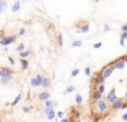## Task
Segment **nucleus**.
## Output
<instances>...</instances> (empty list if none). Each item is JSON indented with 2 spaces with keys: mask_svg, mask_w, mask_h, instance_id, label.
Wrapping results in <instances>:
<instances>
[{
  "mask_svg": "<svg viewBox=\"0 0 127 122\" xmlns=\"http://www.w3.org/2000/svg\"><path fill=\"white\" fill-rule=\"evenodd\" d=\"M32 55V50H25L22 52H19V58H29Z\"/></svg>",
  "mask_w": 127,
  "mask_h": 122,
  "instance_id": "obj_15",
  "label": "nucleus"
},
{
  "mask_svg": "<svg viewBox=\"0 0 127 122\" xmlns=\"http://www.w3.org/2000/svg\"><path fill=\"white\" fill-rule=\"evenodd\" d=\"M4 36H7L6 32H4V29H0V39H3Z\"/></svg>",
  "mask_w": 127,
  "mask_h": 122,
  "instance_id": "obj_30",
  "label": "nucleus"
},
{
  "mask_svg": "<svg viewBox=\"0 0 127 122\" xmlns=\"http://www.w3.org/2000/svg\"><path fill=\"white\" fill-rule=\"evenodd\" d=\"M17 51H18V54L22 52V51H25V44H22V43H21V44H18L17 45Z\"/></svg>",
  "mask_w": 127,
  "mask_h": 122,
  "instance_id": "obj_20",
  "label": "nucleus"
},
{
  "mask_svg": "<svg viewBox=\"0 0 127 122\" xmlns=\"http://www.w3.org/2000/svg\"><path fill=\"white\" fill-rule=\"evenodd\" d=\"M122 32H127V23H124V25L122 26Z\"/></svg>",
  "mask_w": 127,
  "mask_h": 122,
  "instance_id": "obj_32",
  "label": "nucleus"
},
{
  "mask_svg": "<svg viewBox=\"0 0 127 122\" xmlns=\"http://www.w3.org/2000/svg\"><path fill=\"white\" fill-rule=\"evenodd\" d=\"M19 63H21V70H22V71L28 70V69H29V66H30V62L28 61V58H21Z\"/></svg>",
  "mask_w": 127,
  "mask_h": 122,
  "instance_id": "obj_12",
  "label": "nucleus"
},
{
  "mask_svg": "<svg viewBox=\"0 0 127 122\" xmlns=\"http://www.w3.org/2000/svg\"><path fill=\"white\" fill-rule=\"evenodd\" d=\"M101 41H100V43H96V44H94V48H100V47H101Z\"/></svg>",
  "mask_w": 127,
  "mask_h": 122,
  "instance_id": "obj_33",
  "label": "nucleus"
},
{
  "mask_svg": "<svg viewBox=\"0 0 127 122\" xmlns=\"http://www.w3.org/2000/svg\"><path fill=\"white\" fill-rule=\"evenodd\" d=\"M1 1H4V0H0V3H1Z\"/></svg>",
  "mask_w": 127,
  "mask_h": 122,
  "instance_id": "obj_41",
  "label": "nucleus"
},
{
  "mask_svg": "<svg viewBox=\"0 0 127 122\" xmlns=\"http://www.w3.org/2000/svg\"><path fill=\"white\" fill-rule=\"evenodd\" d=\"M14 81V74H6L3 77H0V82L3 84V85H8Z\"/></svg>",
  "mask_w": 127,
  "mask_h": 122,
  "instance_id": "obj_9",
  "label": "nucleus"
},
{
  "mask_svg": "<svg viewBox=\"0 0 127 122\" xmlns=\"http://www.w3.org/2000/svg\"><path fill=\"white\" fill-rule=\"evenodd\" d=\"M15 70L12 67H8V66H1L0 67V77H3L6 74H15Z\"/></svg>",
  "mask_w": 127,
  "mask_h": 122,
  "instance_id": "obj_8",
  "label": "nucleus"
},
{
  "mask_svg": "<svg viewBox=\"0 0 127 122\" xmlns=\"http://www.w3.org/2000/svg\"><path fill=\"white\" fill-rule=\"evenodd\" d=\"M21 99H22V97H21V95H18V96H17V97H15V99H14V102H12V103H11V106H12V107H14V106H17V104H18V103H19V102H21Z\"/></svg>",
  "mask_w": 127,
  "mask_h": 122,
  "instance_id": "obj_19",
  "label": "nucleus"
},
{
  "mask_svg": "<svg viewBox=\"0 0 127 122\" xmlns=\"http://www.w3.org/2000/svg\"><path fill=\"white\" fill-rule=\"evenodd\" d=\"M56 43H58V45L60 48L63 47V36H62L60 32H58V33H56Z\"/></svg>",
  "mask_w": 127,
  "mask_h": 122,
  "instance_id": "obj_13",
  "label": "nucleus"
},
{
  "mask_svg": "<svg viewBox=\"0 0 127 122\" xmlns=\"http://www.w3.org/2000/svg\"><path fill=\"white\" fill-rule=\"evenodd\" d=\"M115 69H116V66H115V64H112V63L109 62V63H108L107 66L102 69V75H104L105 78H108V77H109V75L113 73V70H115Z\"/></svg>",
  "mask_w": 127,
  "mask_h": 122,
  "instance_id": "obj_4",
  "label": "nucleus"
},
{
  "mask_svg": "<svg viewBox=\"0 0 127 122\" xmlns=\"http://www.w3.org/2000/svg\"><path fill=\"white\" fill-rule=\"evenodd\" d=\"M8 122H18V121H17L15 118H10V119H8Z\"/></svg>",
  "mask_w": 127,
  "mask_h": 122,
  "instance_id": "obj_36",
  "label": "nucleus"
},
{
  "mask_svg": "<svg viewBox=\"0 0 127 122\" xmlns=\"http://www.w3.org/2000/svg\"><path fill=\"white\" fill-rule=\"evenodd\" d=\"M63 115H64V114L62 113V111H59V113H58V117H59V118H62V117H63Z\"/></svg>",
  "mask_w": 127,
  "mask_h": 122,
  "instance_id": "obj_35",
  "label": "nucleus"
},
{
  "mask_svg": "<svg viewBox=\"0 0 127 122\" xmlns=\"http://www.w3.org/2000/svg\"><path fill=\"white\" fill-rule=\"evenodd\" d=\"M8 61H10V63H11V64H15V59L12 58V56H8Z\"/></svg>",
  "mask_w": 127,
  "mask_h": 122,
  "instance_id": "obj_31",
  "label": "nucleus"
},
{
  "mask_svg": "<svg viewBox=\"0 0 127 122\" xmlns=\"http://www.w3.org/2000/svg\"><path fill=\"white\" fill-rule=\"evenodd\" d=\"M19 8H21V1H19V0H17V1L12 4L11 11H12V12H18V11H19Z\"/></svg>",
  "mask_w": 127,
  "mask_h": 122,
  "instance_id": "obj_14",
  "label": "nucleus"
},
{
  "mask_svg": "<svg viewBox=\"0 0 127 122\" xmlns=\"http://www.w3.org/2000/svg\"><path fill=\"white\" fill-rule=\"evenodd\" d=\"M75 102H77V104H81V103H82V96H81V95H77V96H75Z\"/></svg>",
  "mask_w": 127,
  "mask_h": 122,
  "instance_id": "obj_25",
  "label": "nucleus"
},
{
  "mask_svg": "<svg viewBox=\"0 0 127 122\" xmlns=\"http://www.w3.org/2000/svg\"><path fill=\"white\" fill-rule=\"evenodd\" d=\"M6 8H7V1L4 0V1H1V3H0V14H1V12H3Z\"/></svg>",
  "mask_w": 127,
  "mask_h": 122,
  "instance_id": "obj_17",
  "label": "nucleus"
},
{
  "mask_svg": "<svg viewBox=\"0 0 127 122\" xmlns=\"http://www.w3.org/2000/svg\"><path fill=\"white\" fill-rule=\"evenodd\" d=\"M126 33H127V32H126Z\"/></svg>",
  "mask_w": 127,
  "mask_h": 122,
  "instance_id": "obj_42",
  "label": "nucleus"
},
{
  "mask_svg": "<svg viewBox=\"0 0 127 122\" xmlns=\"http://www.w3.org/2000/svg\"><path fill=\"white\" fill-rule=\"evenodd\" d=\"M18 34H8V36H4L3 39H0V44L3 45V47H7V45L12 44L18 40Z\"/></svg>",
  "mask_w": 127,
  "mask_h": 122,
  "instance_id": "obj_1",
  "label": "nucleus"
},
{
  "mask_svg": "<svg viewBox=\"0 0 127 122\" xmlns=\"http://www.w3.org/2000/svg\"><path fill=\"white\" fill-rule=\"evenodd\" d=\"M85 74L88 75V77H90V67H89V66L85 67Z\"/></svg>",
  "mask_w": 127,
  "mask_h": 122,
  "instance_id": "obj_29",
  "label": "nucleus"
},
{
  "mask_svg": "<svg viewBox=\"0 0 127 122\" xmlns=\"http://www.w3.org/2000/svg\"><path fill=\"white\" fill-rule=\"evenodd\" d=\"M25 33H26V29H25V28H21V29H19V32H18V36L21 37V36H23Z\"/></svg>",
  "mask_w": 127,
  "mask_h": 122,
  "instance_id": "obj_26",
  "label": "nucleus"
},
{
  "mask_svg": "<svg viewBox=\"0 0 127 122\" xmlns=\"http://www.w3.org/2000/svg\"><path fill=\"white\" fill-rule=\"evenodd\" d=\"M116 99H118V97H116V91H115V88H112L108 92L107 96H105V100H107L108 103H112V102H115Z\"/></svg>",
  "mask_w": 127,
  "mask_h": 122,
  "instance_id": "obj_10",
  "label": "nucleus"
},
{
  "mask_svg": "<svg viewBox=\"0 0 127 122\" xmlns=\"http://www.w3.org/2000/svg\"><path fill=\"white\" fill-rule=\"evenodd\" d=\"M126 100H127V92H126Z\"/></svg>",
  "mask_w": 127,
  "mask_h": 122,
  "instance_id": "obj_40",
  "label": "nucleus"
},
{
  "mask_svg": "<svg viewBox=\"0 0 127 122\" xmlns=\"http://www.w3.org/2000/svg\"><path fill=\"white\" fill-rule=\"evenodd\" d=\"M124 100H126V99H123V97H118L115 102H112V103H111V107H112V110H119V108H123Z\"/></svg>",
  "mask_w": 127,
  "mask_h": 122,
  "instance_id": "obj_6",
  "label": "nucleus"
},
{
  "mask_svg": "<svg viewBox=\"0 0 127 122\" xmlns=\"http://www.w3.org/2000/svg\"><path fill=\"white\" fill-rule=\"evenodd\" d=\"M122 119H123V121H124V122H127V113H126V114H124V115H123V117H122Z\"/></svg>",
  "mask_w": 127,
  "mask_h": 122,
  "instance_id": "obj_34",
  "label": "nucleus"
},
{
  "mask_svg": "<svg viewBox=\"0 0 127 122\" xmlns=\"http://www.w3.org/2000/svg\"><path fill=\"white\" fill-rule=\"evenodd\" d=\"M44 113L47 114V115H48V114H51V113H53V106H51V107H45L44 108Z\"/></svg>",
  "mask_w": 127,
  "mask_h": 122,
  "instance_id": "obj_21",
  "label": "nucleus"
},
{
  "mask_svg": "<svg viewBox=\"0 0 127 122\" xmlns=\"http://www.w3.org/2000/svg\"><path fill=\"white\" fill-rule=\"evenodd\" d=\"M49 97H51V93H49L48 89H44L42 92H40V93L37 95V100H38V102H45V100H48Z\"/></svg>",
  "mask_w": 127,
  "mask_h": 122,
  "instance_id": "obj_7",
  "label": "nucleus"
},
{
  "mask_svg": "<svg viewBox=\"0 0 127 122\" xmlns=\"http://www.w3.org/2000/svg\"><path fill=\"white\" fill-rule=\"evenodd\" d=\"M74 122H81V119H75V121Z\"/></svg>",
  "mask_w": 127,
  "mask_h": 122,
  "instance_id": "obj_39",
  "label": "nucleus"
},
{
  "mask_svg": "<svg viewBox=\"0 0 127 122\" xmlns=\"http://www.w3.org/2000/svg\"><path fill=\"white\" fill-rule=\"evenodd\" d=\"M81 45H82V41H74L71 44V47L72 48H77V47H81Z\"/></svg>",
  "mask_w": 127,
  "mask_h": 122,
  "instance_id": "obj_24",
  "label": "nucleus"
},
{
  "mask_svg": "<svg viewBox=\"0 0 127 122\" xmlns=\"http://www.w3.org/2000/svg\"><path fill=\"white\" fill-rule=\"evenodd\" d=\"M42 77H44V75H41V74H36V75H34V77L30 80V85L33 86V88H37V86H41Z\"/></svg>",
  "mask_w": 127,
  "mask_h": 122,
  "instance_id": "obj_5",
  "label": "nucleus"
},
{
  "mask_svg": "<svg viewBox=\"0 0 127 122\" xmlns=\"http://www.w3.org/2000/svg\"><path fill=\"white\" fill-rule=\"evenodd\" d=\"M51 86H52V80H51L49 77H47V75H44V77H42V82H41V88L49 89Z\"/></svg>",
  "mask_w": 127,
  "mask_h": 122,
  "instance_id": "obj_11",
  "label": "nucleus"
},
{
  "mask_svg": "<svg viewBox=\"0 0 127 122\" xmlns=\"http://www.w3.org/2000/svg\"><path fill=\"white\" fill-rule=\"evenodd\" d=\"M55 115H56V114H55V111H53V113H51V114H48V115H47V118H48V119H49V121H52V119H53V118H55Z\"/></svg>",
  "mask_w": 127,
  "mask_h": 122,
  "instance_id": "obj_27",
  "label": "nucleus"
},
{
  "mask_svg": "<svg viewBox=\"0 0 127 122\" xmlns=\"http://www.w3.org/2000/svg\"><path fill=\"white\" fill-rule=\"evenodd\" d=\"M123 61H124V62H126V63H127V55H124V56H123Z\"/></svg>",
  "mask_w": 127,
  "mask_h": 122,
  "instance_id": "obj_38",
  "label": "nucleus"
},
{
  "mask_svg": "<svg viewBox=\"0 0 127 122\" xmlns=\"http://www.w3.org/2000/svg\"><path fill=\"white\" fill-rule=\"evenodd\" d=\"M74 91H75V86H72V85H71V86H68V88H67L66 91H64V93H71V92H74Z\"/></svg>",
  "mask_w": 127,
  "mask_h": 122,
  "instance_id": "obj_23",
  "label": "nucleus"
},
{
  "mask_svg": "<svg viewBox=\"0 0 127 122\" xmlns=\"http://www.w3.org/2000/svg\"><path fill=\"white\" fill-rule=\"evenodd\" d=\"M102 96H104V95H102L101 92H98L96 88H93V89L90 91V96H89V103H94V102H97V100L102 99Z\"/></svg>",
  "mask_w": 127,
  "mask_h": 122,
  "instance_id": "obj_2",
  "label": "nucleus"
},
{
  "mask_svg": "<svg viewBox=\"0 0 127 122\" xmlns=\"http://www.w3.org/2000/svg\"><path fill=\"white\" fill-rule=\"evenodd\" d=\"M45 107H51V106H55L56 104V103L55 102H52V100H49V99H48V100H45Z\"/></svg>",
  "mask_w": 127,
  "mask_h": 122,
  "instance_id": "obj_22",
  "label": "nucleus"
},
{
  "mask_svg": "<svg viewBox=\"0 0 127 122\" xmlns=\"http://www.w3.org/2000/svg\"><path fill=\"white\" fill-rule=\"evenodd\" d=\"M74 26L78 29V32H82V33H86L89 30V22L88 21H78V22L74 23Z\"/></svg>",
  "mask_w": 127,
  "mask_h": 122,
  "instance_id": "obj_3",
  "label": "nucleus"
},
{
  "mask_svg": "<svg viewBox=\"0 0 127 122\" xmlns=\"http://www.w3.org/2000/svg\"><path fill=\"white\" fill-rule=\"evenodd\" d=\"M34 110V106H25V107H22V111L23 113H30V111Z\"/></svg>",
  "mask_w": 127,
  "mask_h": 122,
  "instance_id": "obj_16",
  "label": "nucleus"
},
{
  "mask_svg": "<svg viewBox=\"0 0 127 122\" xmlns=\"http://www.w3.org/2000/svg\"><path fill=\"white\" fill-rule=\"evenodd\" d=\"M78 73H79V69H74V70H72V73H71V77H77Z\"/></svg>",
  "mask_w": 127,
  "mask_h": 122,
  "instance_id": "obj_28",
  "label": "nucleus"
},
{
  "mask_svg": "<svg viewBox=\"0 0 127 122\" xmlns=\"http://www.w3.org/2000/svg\"><path fill=\"white\" fill-rule=\"evenodd\" d=\"M62 122H70V119H67V118H63V119H62Z\"/></svg>",
  "mask_w": 127,
  "mask_h": 122,
  "instance_id": "obj_37",
  "label": "nucleus"
},
{
  "mask_svg": "<svg viewBox=\"0 0 127 122\" xmlns=\"http://www.w3.org/2000/svg\"><path fill=\"white\" fill-rule=\"evenodd\" d=\"M97 91H98V92H101V93L102 95H104V92H105V85H104V84H100V85H97Z\"/></svg>",
  "mask_w": 127,
  "mask_h": 122,
  "instance_id": "obj_18",
  "label": "nucleus"
}]
</instances>
